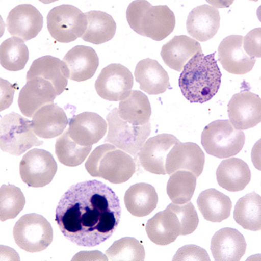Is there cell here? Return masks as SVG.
Wrapping results in <instances>:
<instances>
[{"label": "cell", "instance_id": "cell-1", "mask_svg": "<svg viewBox=\"0 0 261 261\" xmlns=\"http://www.w3.org/2000/svg\"><path fill=\"white\" fill-rule=\"evenodd\" d=\"M120 217V202L113 189L100 181L87 180L65 192L57 206L55 221L72 243L93 247L112 237Z\"/></svg>", "mask_w": 261, "mask_h": 261}, {"label": "cell", "instance_id": "cell-2", "mask_svg": "<svg viewBox=\"0 0 261 261\" xmlns=\"http://www.w3.org/2000/svg\"><path fill=\"white\" fill-rule=\"evenodd\" d=\"M221 84V71L217 65L215 54L205 55L199 50L185 65L178 86L191 103H205L216 95Z\"/></svg>", "mask_w": 261, "mask_h": 261}, {"label": "cell", "instance_id": "cell-3", "mask_svg": "<svg viewBox=\"0 0 261 261\" xmlns=\"http://www.w3.org/2000/svg\"><path fill=\"white\" fill-rule=\"evenodd\" d=\"M126 19L140 35L161 41L172 33L175 15L167 6H151L148 1H134L128 6Z\"/></svg>", "mask_w": 261, "mask_h": 261}, {"label": "cell", "instance_id": "cell-4", "mask_svg": "<svg viewBox=\"0 0 261 261\" xmlns=\"http://www.w3.org/2000/svg\"><path fill=\"white\" fill-rule=\"evenodd\" d=\"M86 169L95 178H101L113 184L129 180L136 172L133 156L110 144H104L91 152L86 162Z\"/></svg>", "mask_w": 261, "mask_h": 261}, {"label": "cell", "instance_id": "cell-5", "mask_svg": "<svg viewBox=\"0 0 261 261\" xmlns=\"http://www.w3.org/2000/svg\"><path fill=\"white\" fill-rule=\"evenodd\" d=\"M246 137L243 130L235 129L229 120H215L205 126L201 135L202 146L208 154L227 159L243 148Z\"/></svg>", "mask_w": 261, "mask_h": 261}, {"label": "cell", "instance_id": "cell-6", "mask_svg": "<svg viewBox=\"0 0 261 261\" xmlns=\"http://www.w3.org/2000/svg\"><path fill=\"white\" fill-rule=\"evenodd\" d=\"M0 146L4 152L19 156L33 146L43 145L33 130V123L18 113L1 117Z\"/></svg>", "mask_w": 261, "mask_h": 261}, {"label": "cell", "instance_id": "cell-7", "mask_svg": "<svg viewBox=\"0 0 261 261\" xmlns=\"http://www.w3.org/2000/svg\"><path fill=\"white\" fill-rule=\"evenodd\" d=\"M108 134L105 141L136 158L151 134V124L134 125L119 117V109L114 108L107 118Z\"/></svg>", "mask_w": 261, "mask_h": 261}, {"label": "cell", "instance_id": "cell-8", "mask_svg": "<svg viewBox=\"0 0 261 261\" xmlns=\"http://www.w3.org/2000/svg\"><path fill=\"white\" fill-rule=\"evenodd\" d=\"M13 237L21 249L38 252L46 249L54 240V231L45 217L25 214L16 223Z\"/></svg>", "mask_w": 261, "mask_h": 261}, {"label": "cell", "instance_id": "cell-9", "mask_svg": "<svg viewBox=\"0 0 261 261\" xmlns=\"http://www.w3.org/2000/svg\"><path fill=\"white\" fill-rule=\"evenodd\" d=\"M87 24L86 14L74 6H57L48 13V31L51 37L60 43H70L82 37Z\"/></svg>", "mask_w": 261, "mask_h": 261}, {"label": "cell", "instance_id": "cell-10", "mask_svg": "<svg viewBox=\"0 0 261 261\" xmlns=\"http://www.w3.org/2000/svg\"><path fill=\"white\" fill-rule=\"evenodd\" d=\"M19 170L24 183L28 187L39 188L50 184L56 174L58 165L49 151L35 148L24 155Z\"/></svg>", "mask_w": 261, "mask_h": 261}, {"label": "cell", "instance_id": "cell-11", "mask_svg": "<svg viewBox=\"0 0 261 261\" xmlns=\"http://www.w3.org/2000/svg\"><path fill=\"white\" fill-rule=\"evenodd\" d=\"M134 77L129 69L120 64H111L101 71L95 82L96 92L109 101H121L130 95Z\"/></svg>", "mask_w": 261, "mask_h": 261}, {"label": "cell", "instance_id": "cell-12", "mask_svg": "<svg viewBox=\"0 0 261 261\" xmlns=\"http://www.w3.org/2000/svg\"><path fill=\"white\" fill-rule=\"evenodd\" d=\"M229 121L237 130L254 127L261 119V99L250 92L234 94L228 103Z\"/></svg>", "mask_w": 261, "mask_h": 261}, {"label": "cell", "instance_id": "cell-13", "mask_svg": "<svg viewBox=\"0 0 261 261\" xmlns=\"http://www.w3.org/2000/svg\"><path fill=\"white\" fill-rule=\"evenodd\" d=\"M179 140L172 134H159L150 138L143 145L139 152L140 165L147 172L166 175V161L167 154Z\"/></svg>", "mask_w": 261, "mask_h": 261}, {"label": "cell", "instance_id": "cell-14", "mask_svg": "<svg viewBox=\"0 0 261 261\" xmlns=\"http://www.w3.org/2000/svg\"><path fill=\"white\" fill-rule=\"evenodd\" d=\"M205 165V153L195 143H177L173 146L166 161V174L178 171H188L196 178L201 175Z\"/></svg>", "mask_w": 261, "mask_h": 261}, {"label": "cell", "instance_id": "cell-15", "mask_svg": "<svg viewBox=\"0 0 261 261\" xmlns=\"http://www.w3.org/2000/svg\"><path fill=\"white\" fill-rule=\"evenodd\" d=\"M57 96L53 84L42 77H33L27 81L21 89L18 96V107L23 115L31 118L41 107L53 104Z\"/></svg>", "mask_w": 261, "mask_h": 261}, {"label": "cell", "instance_id": "cell-16", "mask_svg": "<svg viewBox=\"0 0 261 261\" xmlns=\"http://www.w3.org/2000/svg\"><path fill=\"white\" fill-rule=\"evenodd\" d=\"M44 19L39 10L32 5H19L10 12L6 27L10 34L24 41L35 38L43 28Z\"/></svg>", "mask_w": 261, "mask_h": 261}, {"label": "cell", "instance_id": "cell-17", "mask_svg": "<svg viewBox=\"0 0 261 261\" xmlns=\"http://www.w3.org/2000/svg\"><path fill=\"white\" fill-rule=\"evenodd\" d=\"M107 125V122L97 113L86 112L69 121V135L80 146H92L105 136Z\"/></svg>", "mask_w": 261, "mask_h": 261}, {"label": "cell", "instance_id": "cell-18", "mask_svg": "<svg viewBox=\"0 0 261 261\" xmlns=\"http://www.w3.org/2000/svg\"><path fill=\"white\" fill-rule=\"evenodd\" d=\"M219 61L226 71L236 75L246 74L252 71L255 59H251L243 49V37L231 35L220 43L218 49Z\"/></svg>", "mask_w": 261, "mask_h": 261}, {"label": "cell", "instance_id": "cell-19", "mask_svg": "<svg viewBox=\"0 0 261 261\" xmlns=\"http://www.w3.org/2000/svg\"><path fill=\"white\" fill-rule=\"evenodd\" d=\"M220 27V12L209 5L197 6L187 18V33L198 42L207 41L214 38Z\"/></svg>", "mask_w": 261, "mask_h": 261}, {"label": "cell", "instance_id": "cell-20", "mask_svg": "<svg viewBox=\"0 0 261 261\" xmlns=\"http://www.w3.org/2000/svg\"><path fill=\"white\" fill-rule=\"evenodd\" d=\"M69 71V79L82 82L92 79L99 65V60L94 49L85 45H77L64 57Z\"/></svg>", "mask_w": 261, "mask_h": 261}, {"label": "cell", "instance_id": "cell-21", "mask_svg": "<svg viewBox=\"0 0 261 261\" xmlns=\"http://www.w3.org/2000/svg\"><path fill=\"white\" fill-rule=\"evenodd\" d=\"M246 249V240L236 229H221L212 238L211 251L215 260H241Z\"/></svg>", "mask_w": 261, "mask_h": 261}, {"label": "cell", "instance_id": "cell-22", "mask_svg": "<svg viewBox=\"0 0 261 261\" xmlns=\"http://www.w3.org/2000/svg\"><path fill=\"white\" fill-rule=\"evenodd\" d=\"M146 231L151 242L166 246L176 241L182 229L177 214L168 205L165 211L158 213L148 220Z\"/></svg>", "mask_w": 261, "mask_h": 261}, {"label": "cell", "instance_id": "cell-23", "mask_svg": "<svg viewBox=\"0 0 261 261\" xmlns=\"http://www.w3.org/2000/svg\"><path fill=\"white\" fill-rule=\"evenodd\" d=\"M32 123L37 136L42 139H53L64 133L69 122L65 111L53 103L37 111Z\"/></svg>", "mask_w": 261, "mask_h": 261}, {"label": "cell", "instance_id": "cell-24", "mask_svg": "<svg viewBox=\"0 0 261 261\" xmlns=\"http://www.w3.org/2000/svg\"><path fill=\"white\" fill-rule=\"evenodd\" d=\"M37 77H42L53 84L59 96L65 91L67 86L68 69L65 63L58 58L50 55L41 57L33 61L30 70L27 72V80L30 81Z\"/></svg>", "mask_w": 261, "mask_h": 261}, {"label": "cell", "instance_id": "cell-25", "mask_svg": "<svg viewBox=\"0 0 261 261\" xmlns=\"http://www.w3.org/2000/svg\"><path fill=\"white\" fill-rule=\"evenodd\" d=\"M134 75L140 89L151 95L164 93L171 88L168 73L156 60L145 59L140 61Z\"/></svg>", "mask_w": 261, "mask_h": 261}, {"label": "cell", "instance_id": "cell-26", "mask_svg": "<svg viewBox=\"0 0 261 261\" xmlns=\"http://www.w3.org/2000/svg\"><path fill=\"white\" fill-rule=\"evenodd\" d=\"M201 45L195 39L187 36H175L161 50V58L172 70L182 71L185 65L201 50Z\"/></svg>", "mask_w": 261, "mask_h": 261}, {"label": "cell", "instance_id": "cell-27", "mask_svg": "<svg viewBox=\"0 0 261 261\" xmlns=\"http://www.w3.org/2000/svg\"><path fill=\"white\" fill-rule=\"evenodd\" d=\"M217 181L220 187L230 191L239 192L245 189L251 180L248 165L237 158L226 159L220 163L216 172Z\"/></svg>", "mask_w": 261, "mask_h": 261}, {"label": "cell", "instance_id": "cell-28", "mask_svg": "<svg viewBox=\"0 0 261 261\" xmlns=\"http://www.w3.org/2000/svg\"><path fill=\"white\" fill-rule=\"evenodd\" d=\"M158 201L154 187L146 183L132 186L125 194V207L134 216H147L157 207Z\"/></svg>", "mask_w": 261, "mask_h": 261}, {"label": "cell", "instance_id": "cell-29", "mask_svg": "<svg viewBox=\"0 0 261 261\" xmlns=\"http://www.w3.org/2000/svg\"><path fill=\"white\" fill-rule=\"evenodd\" d=\"M197 204L203 217L211 222H221L228 219L232 207L228 196L214 188L202 192Z\"/></svg>", "mask_w": 261, "mask_h": 261}, {"label": "cell", "instance_id": "cell-30", "mask_svg": "<svg viewBox=\"0 0 261 261\" xmlns=\"http://www.w3.org/2000/svg\"><path fill=\"white\" fill-rule=\"evenodd\" d=\"M119 115L134 125H146L151 116V107L147 96L140 91H132L127 98L120 101Z\"/></svg>", "mask_w": 261, "mask_h": 261}, {"label": "cell", "instance_id": "cell-31", "mask_svg": "<svg viewBox=\"0 0 261 261\" xmlns=\"http://www.w3.org/2000/svg\"><path fill=\"white\" fill-rule=\"evenodd\" d=\"M87 28L82 36L83 40L100 45L113 39L116 33V23L112 16L100 11L86 12Z\"/></svg>", "mask_w": 261, "mask_h": 261}, {"label": "cell", "instance_id": "cell-32", "mask_svg": "<svg viewBox=\"0 0 261 261\" xmlns=\"http://www.w3.org/2000/svg\"><path fill=\"white\" fill-rule=\"evenodd\" d=\"M233 218L237 224L250 231L261 228V197L251 193L239 199L235 205Z\"/></svg>", "mask_w": 261, "mask_h": 261}, {"label": "cell", "instance_id": "cell-33", "mask_svg": "<svg viewBox=\"0 0 261 261\" xmlns=\"http://www.w3.org/2000/svg\"><path fill=\"white\" fill-rule=\"evenodd\" d=\"M0 62L8 71L23 70L29 60V50L23 39L12 37L1 44Z\"/></svg>", "mask_w": 261, "mask_h": 261}, {"label": "cell", "instance_id": "cell-34", "mask_svg": "<svg viewBox=\"0 0 261 261\" xmlns=\"http://www.w3.org/2000/svg\"><path fill=\"white\" fill-rule=\"evenodd\" d=\"M197 178L188 171H178L170 175L167 183V194L173 204L184 205L193 198Z\"/></svg>", "mask_w": 261, "mask_h": 261}, {"label": "cell", "instance_id": "cell-35", "mask_svg": "<svg viewBox=\"0 0 261 261\" xmlns=\"http://www.w3.org/2000/svg\"><path fill=\"white\" fill-rule=\"evenodd\" d=\"M92 146H82L71 140L68 130L58 138L55 145V152L60 163L70 167L80 166L83 163L90 152Z\"/></svg>", "mask_w": 261, "mask_h": 261}, {"label": "cell", "instance_id": "cell-36", "mask_svg": "<svg viewBox=\"0 0 261 261\" xmlns=\"http://www.w3.org/2000/svg\"><path fill=\"white\" fill-rule=\"evenodd\" d=\"M25 205L22 191L13 185H3L0 188V219L4 222L18 216Z\"/></svg>", "mask_w": 261, "mask_h": 261}, {"label": "cell", "instance_id": "cell-37", "mask_svg": "<svg viewBox=\"0 0 261 261\" xmlns=\"http://www.w3.org/2000/svg\"><path fill=\"white\" fill-rule=\"evenodd\" d=\"M110 260L142 261L146 252L142 244L135 238L125 237L115 241L106 252Z\"/></svg>", "mask_w": 261, "mask_h": 261}, {"label": "cell", "instance_id": "cell-38", "mask_svg": "<svg viewBox=\"0 0 261 261\" xmlns=\"http://www.w3.org/2000/svg\"><path fill=\"white\" fill-rule=\"evenodd\" d=\"M170 207L178 216L181 224V236L189 235L195 231L199 226V217L195 208L190 201L184 205L170 204Z\"/></svg>", "mask_w": 261, "mask_h": 261}, {"label": "cell", "instance_id": "cell-39", "mask_svg": "<svg viewBox=\"0 0 261 261\" xmlns=\"http://www.w3.org/2000/svg\"><path fill=\"white\" fill-rule=\"evenodd\" d=\"M173 260H210L208 253L205 249L195 245H187L181 247L172 258Z\"/></svg>", "mask_w": 261, "mask_h": 261}, {"label": "cell", "instance_id": "cell-40", "mask_svg": "<svg viewBox=\"0 0 261 261\" xmlns=\"http://www.w3.org/2000/svg\"><path fill=\"white\" fill-rule=\"evenodd\" d=\"M260 35L261 29L256 28L251 31L243 38V49L251 59L260 58Z\"/></svg>", "mask_w": 261, "mask_h": 261}]
</instances>
